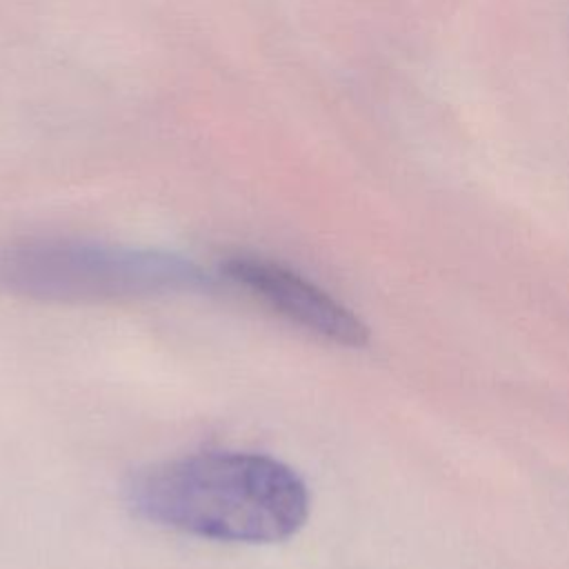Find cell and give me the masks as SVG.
<instances>
[{
	"label": "cell",
	"instance_id": "cell-3",
	"mask_svg": "<svg viewBox=\"0 0 569 569\" xmlns=\"http://www.w3.org/2000/svg\"><path fill=\"white\" fill-rule=\"evenodd\" d=\"M220 273L249 298L307 333L342 347L369 342V327L349 307L276 260L238 253L222 260Z\"/></svg>",
	"mask_w": 569,
	"mask_h": 569
},
{
	"label": "cell",
	"instance_id": "cell-2",
	"mask_svg": "<svg viewBox=\"0 0 569 569\" xmlns=\"http://www.w3.org/2000/svg\"><path fill=\"white\" fill-rule=\"evenodd\" d=\"M213 287V276L200 264L158 249L69 238L0 249V293L40 302H120Z\"/></svg>",
	"mask_w": 569,
	"mask_h": 569
},
{
	"label": "cell",
	"instance_id": "cell-1",
	"mask_svg": "<svg viewBox=\"0 0 569 569\" xmlns=\"http://www.w3.org/2000/svg\"><path fill=\"white\" fill-rule=\"evenodd\" d=\"M147 522L198 538L271 545L309 518V489L284 462L251 451H200L138 469L124 485Z\"/></svg>",
	"mask_w": 569,
	"mask_h": 569
}]
</instances>
